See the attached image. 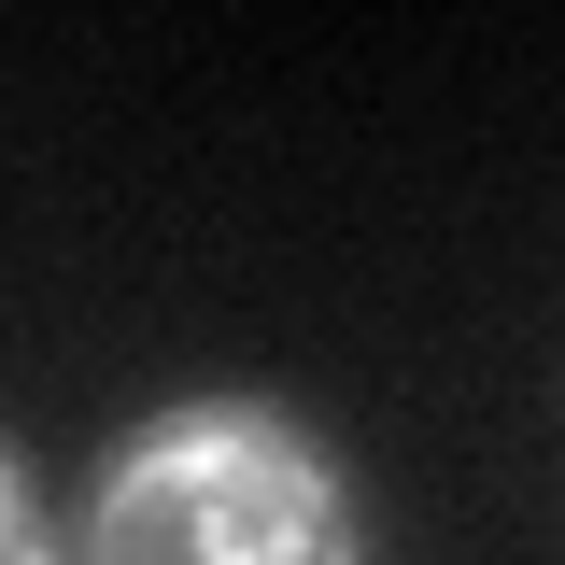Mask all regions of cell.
Instances as JSON below:
<instances>
[{
  "label": "cell",
  "instance_id": "2",
  "mask_svg": "<svg viewBox=\"0 0 565 565\" xmlns=\"http://www.w3.org/2000/svg\"><path fill=\"white\" fill-rule=\"evenodd\" d=\"M0 565H71V537H57V509L29 494V467L0 452Z\"/></svg>",
  "mask_w": 565,
  "mask_h": 565
},
{
  "label": "cell",
  "instance_id": "1",
  "mask_svg": "<svg viewBox=\"0 0 565 565\" xmlns=\"http://www.w3.org/2000/svg\"><path fill=\"white\" fill-rule=\"evenodd\" d=\"M71 565H367L340 452L269 396L141 411L71 509Z\"/></svg>",
  "mask_w": 565,
  "mask_h": 565
}]
</instances>
